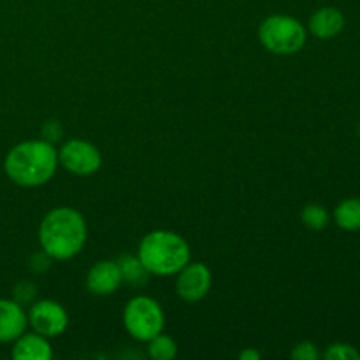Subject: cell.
Wrapping results in <instances>:
<instances>
[{
	"label": "cell",
	"instance_id": "1",
	"mask_svg": "<svg viewBox=\"0 0 360 360\" xmlns=\"http://www.w3.org/2000/svg\"><path fill=\"white\" fill-rule=\"evenodd\" d=\"M58 151L44 139L23 141L11 148L4 160L7 178L20 186L46 185L58 169Z\"/></svg>",
	"mask_w": 360,
	"mask_h": 360
},
{
	"label": "cell",
	"instance_id": "2",
	"mask_svg": "<svg viewBox=\"0 0 360 360\" xmlns=\"http://www.w3.org/2000/svg\"><path fill=\"white\" fill-rule=\"evenodd\" d=\"M88 229L83 214L72 207L60 206L49 211L39 227L41 248L53 260H70L83 250Z\"/></svg>",
	"mask_w": 360,
	"mask_h": 360
},
{
	"label": "cell",
	"instance_id": "3",
	"mask_svg": "<svg viewBox=\"0 0 360 360\" xmlns=\"http://www.w3.org/2000/svg\"><path fill=\"white\" fill-rule=\"evenodd\" d=\"M190 246L179 234L171 231H153L143 238L137 257L155 276L178 274L190 262Z\"/></svg>",
	"mask_w": 360,
	"mask_h": 360
},
{
	"label": "cell",
	"instance_id": "4",
	"mask_svg": "<svg viewBox=\"0 0 360 360\" xmlns=\"http://www.w3.org/2000/svg\"><path fill=\"white\" fill-rule=\"evenodd\" d=\"M259 39L267 51L274 55H294L306 44L304 25L287 14H273L259 27Z\"/></svg>",
	"mask_w": 360,
	"mask_h": 360
},
{
	"label": "cell",
	"instance_id": "5",
	"mask_svg": "<svg viewBox=\"0 0 360 360\" xmlns=\"http://www.w3.org/2000/svg\"><path fill=\"white\" fill-rule=\"evenodd\" d=\"M123 326L137 341H148L164 333L165 316L160 304L148 295H137L123 309Z\"/></svg>",
	"mask_w": 360,
	"mask_h": 360
},
{
	"label": "cell",
	"instance_id": "6",
	"mask_svg": "<svg viewBox=\"0 0 360 360\" xmlns=\"http://www.w3.org/2000/svg\"><path fill=\"white\" fill-rule=\"evenodd\" d=\"M58 164L76 176H91L101 169L102 155L88 141L70 139L60 148Z\"/></svg>",
	"mask_w": 360,
	"mask_h": 360
},
{
	"label": "cell",
	"instance_id": "7",
	"mask_svg": "<svg viewBox=\"0 0 360 360\" xmlns=\"http://www.w3.org/2000/svg\"><path fill=\"white\" fill-rule=\"evenodd\" d=\"M27 316L28 326L34 329V333L41 334L48 340L62 336L69 326V315H67L65 308L60 302L49 301V299L32 302Z\"/></svg>",
	"mask_w": 360,
	"mask_h": 360
},
{
	"label": "cell",
	"instance_id": "8",
	"mask_svg": "<svg viewBox=\"0 0 360 360\" xmlns=\"http://www.w3.org/2000/svg\"><path fill=\"white\" fill-rule=\"evenodd\" d=\"M213 276L206 264L188 262L178 273L176 292L186 302H199L210 294Z\"/></svg>",
	"mask_w": 360,
	"mask_h": 360
},
{
	"label": "cell",
	"instance_id": "9",
	"mask_svg": "<svg viewBox=\"0 0 360 360\" xmlns=\"http://www.w3.org/2000/svg\"><path fill=\"white\" fill-rule=\"evenodd\" d=\"M123 283L116 260H101L86 274V288L94 295H111Z\"/></svg>",
	"mask_w": 360,
	"mask_h": 360
},
{
	"label": "cell",
	"instance_id": "10",
	"mask_svg": "<svg viewBox=\"0 0 360 360\" xmlns=\"http://www.w3.org/2000/svg\"><path fill=\"white\" fill-rule=\"evenodd\" d=\"M28 316L23 306L11 299H0V343H11L27 330Z\"/></svg>",
	"mask_w": 360,
	"mask_h": 360
},
{
	"label": "cell",
	"instance_id": "11",
	"mask_svg": "<svg viewBox=\"0 0 360 360\" xmlns=\"http://www.w3.org/2000/svg\"><path fill=\"white\" fill-rule=\"evenodd\" d=\"M53 357L51 345L48 338L41 336L37 333L21 334L18 340H14L13 359L16 360H49Z\"/></svg>",
	"mask_w": 360,
	"mask_h": 360
},
{
	"label": "cell",
	"instance_id": "12",
	"mask_svg": "<svg viewBox=\"0 0 360 360\" xmlns=\"http://www.w3.org/2000/svg\"><path fill=\"white\" fill-rule=\"evenodd\" d=\"M345 16L336 7H322L309 18V32L319 39H333L343 30Z\"/></svg>",
	"mask_w": 360,
	"mask_h": 360
},
{
	"label": "cell",
	"instance_id": "13",
	"mask_svg": "<svg viewBox=\"0 0 360 360\" xmlns=\"http://www.w3.org/2000/svg\"><path fill=\"white\" fill-rule=\"evenodd\" d=\"M120 273H122V280L127 281L130 285H144L146 283L150 273L146 271V267L143 266V262L139 260V257L134 255H123L118 260Z\"/></svg>",
	"mask_w": 360,
	"mask_h": 360
},
{
	"label": "cell",
	"instance_id": "14",
	"mask_svg": "<svg viewBox=\"0 0 360 360\" xmlns=\"http://www.w3.org/2000/svg\"><path fill=\"white\" fill-rule=\"evenodd\" d=\"M334 220L345 231L360 229V199H347L334 211Z\"/></svg>",
	"mask_w": 360,
	"mask_h": 360
},
{
	"label": "cell",
	"instance_id": "15",
	"mask_svg": "<svg viewBox=\"0 0 360 360\" xmlns=\"http://www.w3.org/2000/svg\"><path fill=\"white\" fill-rule=\"evenodd\" d=\"M148 355L153 360H172L178 355V345L167 334L160 333L148 341Z\"/></svg>",
	"mask_w": 360,
	"mask_h": 360
},
{
	"label": "cell",
	"instance_id": "16",
	"mask_svg": "<svg viewBox=\"0 0 360 360\" xmlns=\"http://www.w3.org/2000/svg\"><path fill=\"white\" fill-rule=\"evenodd\" d=\"M301 220L313 231H322L329 224V213L320 204H308V206L302 207Z\"/></svg>",
	"mask_w": 360,
	"mask_h": 360
},
{
	"label": "cell",
	"instance_id": "17",
	"mask_svg": "<svg viewBox=\"0 0 360 360\" xmlns=\"http://www.w3.org/2000/svg\"><path fill=\"white\" fill-rule=\"evenodd\" d=\"M326 360H360V354L352 345L336 343L330 345L323 354Z\"/></svg>",
	"mask_w": 360,
	"mask_h": 360
},
{
	"label": "cell",
	"instance_id": "18",
	"mask_svg": "<svg viewBox=\"0 0 360 360\" xmlns=\"http://www.w3.org/2000/svg\"><path fill=\"white\" fill-rule=\"evenodd\" d=\"M14 301L21 306H28L32 302H35V297H37V287H35L32 281L23 280L14 287Z\"/></svg>",
	"mask_w": 360,
	"mask_h": 360
},
{
	"label": "cell",
	"instance_id": "19",
	"mask_svg": "<svg viewBox=\"0 0 360 360\" xmlns=\"http://www.w3.org/2000/svg\"><path fill=\"white\" fill-rule=\"evenodd\" d=\"M319 357V350H316L315 343H311V341H302L292 350V359L295 360H316Z\"/></svg>",
	"mask_w": 360,
	"mask_h": 360
},
{
	"label": "cell",
	"instance_id": "20",
	"mask_svg": "<svg viewBox=\"0 0 360 360\" xmlns=\"http://www.w3.org/2000/svg\"><path fill=\"white\" fill-rule=\"evenodd\" d=\"M42 136H44V141L55 144L56 141L62 139L63 136L62 123L56 122V120H49V122H46L44 127H42Z\"/></svg>",
	"mask_w": 360,
	"mask_h": 360
},
{
	"label": "cell",
	"instance_id": "21",
	"mask_svg": "<svg viewBox=\"0 0 360 360\" xmlns=\"http://www.w3.org/2000/svg\"><path fill=\"white\" fill-rule=\"evenodd\" d=\"M51 262H53L51 257H49L48 253H46L44 250H42L41 253H34V255H32V259H30V269L34 271V273L42 274V273H46V271L49 269V266H51Z\"/></svg>",
	"mask_w": 360,
	"mask_h": 360
},
{
	"label": "cell",
	"instance_id": "22",
	"mask_svg": "<svg viewBox=\"0 0 360 360\" xmlns=\"http://www.w3.org/2000/svg\"><path fill=\"white\" fill-rule=\"evenodd\" d=\"M239 359L241 360H260V354L257 350H253V348H246V350H243L241 354H239Z\"/></svg>",
	"mask_w": 360,
	"mask_h": 360
}]
</instances>
